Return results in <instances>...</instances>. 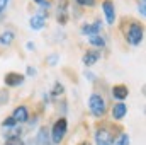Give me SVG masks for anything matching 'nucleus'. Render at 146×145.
<instances>
[{
	"instance_id": "23",
	"label": "nucleus",
	"mask_w": 146,
	"mask_h": 145,
	"mask_svg": "<svg viewBox=\"0 0 146 145\" xmlns=\"http://www.w3.org/2000/svg\"><path fill=\"white\" fill-rule=\"evenodd\" d=\"M58 60H60V56L58 55H51V56H48V63L53 67V65H56L58 63Z\"/></svg>"
},
{
	"instance_id": "24",
	"label": "nucleus",
	"mask_w": 146,
	"mask_h": 145,
	"mask_svg": "<svg viewBox=\"0 0 146 145\" xmlns=\"http://www.w3.org/2000/svg\"><path fill=\"white\" fill-rule=\"evenodd\" d=\"M145 7H146V2H145V0H141V2L138 3V10H139V14H141L143 17L146 15V10H145Z\"/></svg>"
},
{
	"instance_id": "14",
	"label": "nucleus",
	"mask_w": 146,
	"mask_h": 145,
	"mask_svg": "<svg viewBox=\"0 0 146 145\" xmlns=\"http://www.w3.org/2000/svg\"><path fill=\"white\" fill-rule=\"evenodd\" d=\"M37 145H51V137H49V130L48 128H41L36 137Z\"/></svg>"
},
{
	"instance_id": "3",
	"label": "nucleus",
	"mask_w": 146,
	"mask_h": 145,
	"mask_svg": "<svg viewBox=\"0 0 146 145\" xmlns=\"http://www.w3.org/2000/svg\"><path fill=\"white\" fill-rule=\"evenodd\" d=\"M66 132H68V123H66V119H65V118H60L58 121H54V125H53V130L49 132L51 142H53V144H56V145L61 144V140L65 138Z\"/></svg>"
},
{
	"instance_id": "17",
	"label": "nucleus",
	"mask_w": 146,
	"mask_h": 145,
	"mask_svg": "<svg viewBox=\"0 0 146 145\" xmlns=\"http://www.w3.org/2000/svg\"><path fill=\"white\" fill-rule=\"evenodd\" d=\"M88 43H90L92 46L99 48V50L106 46V39L100 36V34H92V36H88Z\"/></svg>"
},
{
	"instance_id": "25",
	"label": "nucleus",
	"mask_w": 146,
	"mask_h": 145,
	"mask_svg": "<svg viewBox=\"0 0 146 145\" xmlns=\"http://www.w3.org/2000/svg\"><path fill=\"white\" fill-rule=\"evenodd\" d=\"M34 2H36V3H39L42 9H49V7H51V3H49L48 0H34Z\"/></svg>"
},
{
	"instance_id": "29",
	"label": "nucleus",
	"mask_w": 146,
	"mask_h": 145,
	"mask_svg": "<svg viewBox=\"0 0 146 145\" xmlns=\"http://www.w3.org/2000/svg\"><path fill=\"white\" fill-rule=\"evenodd\" d=\"M27 75H36V68H33V67H27Z\"/></svg>"
},
{
	"instance_id": "19",
	"label": "nucleus",
	"mask_w": 146,
	"mask_h": 145,
	"mask_svg": "<svg viewBox=\"0 0 146 145\" xmlns=\"http://www.w3.org/2000/svg\"><path fill=\"white\" fill-rule=\"evenodd\" d=\"M7 101H9V91L7 89H0V106L7 104Z\"/></svg>"
},
{
	"instance_id": "15",
	"label": "nucleus",
	"mask_w": 146,
	"mask_h": 145,
	"mask_svg": "<svg viewBox=\"0 0 146 145\" xmlns=\"http://www.w3.org/2000/svg\"><path fill=\"white\" fill-rule=\"evenodd\" d=\"M21 135H22V128H19L17 125L15 126H12V128H9V132H5V140H17V138H21Z\"/></svg>"
},
{
	"instance_id": "28",
	"label": "nucleus",
	"mask_w": 146,
	"mask_h": 145,
	"mask_svg": "<svg viewBox=\"0 0 146 145\" xmlns=\"http://www.w3.org/2000/svg\"><path fill=\"white\" fill-rule=\"evenodd\" d=\"M26 48H27L29 51H34V50H36V46H34V43H31V41H29V43L26 44Z\"/></svg>"
},
{
	"instance_id": "27",
	"label": "nucleus",
	"mask_w": 146,
	"mask_h": 145,
	"mask_svg": "<svg viewBox=\"0 0 146 145\" xmlns=\"http://www.w3.org/2000/svg\"><path fill=\"white\" fill-rule=\"evenodd\" d=\"M7 3H9V0H0V14L3 12V9L7 7Z\"/></svg>"
},
{
	"instance_id": "8",
	"label": "nucleus",
	"mask_w": 146,
	"mask_h": 145,
	"mask_svg": "<svg viewBox=\"0 0 146 145\" xmlns=\"http://www.w3.org/2000/svg\"><path fill=\"white\" fill-rule=\"evenodd\" d=\"M99 60H100V51H99V50H88V51L82 56V62H83L85 67H92V65H95Z\"/></svg>"
},
{
	"instance_id": "20",
	"label": "nucleus",
	"mask_w": 146,
	"mask_h": 145,
	"mask_svg": "<svg viewBox=\"0 0 146 145\" xmlns=\"http://www.w3.org/2000/svg\"><path fill=\"white\" fill-rule=\"evenodd\" d=\"M2 125H3L5 128H12V126H15L17 123H15V119H14L12 116H9V118H7V119H5V121L2 123Z\"/></svg>"
},
{
	"instance_id": "11",
	"label": "nucleus",
	"mask_w": 146,
	"mask_h": 145,
	"mask_svg": "<svg viewBox=\"0 0 146 145\" xmlns=\"http://www.w3.org/2000/svg\"><path fill=\"white\" fill-rule=\"evenodd\" d=\"M100 29H102V22H100V21H94L92 24H85V26H82V33H83L85 36L99 34Z\"/></svg>"
},
{
	"instance_id": "9",
	"label": "nucleus",
	"mask_w": 146,
	"mask_h": 145,
	"mask_svg": "<svg viewBox=\"0 0 146 145\" xmlns=\"http://www.w3.org/2000/svg\"><path fill=\"white\" fill-rule=\"evenodd\" d=\"M127 96H129V89H127V85H124V84H117V85L112 87V97H114V99H117V101H124Z\"/></svg>"
},
{
	"instance_id": "5",
	"label": "nucleus",
	"mask_w": 146,
	"mask_h": 145,
	"mask_svg": "<svg viewBox=\"0 0 146 145\" xmlns=\"http://www.w3.org/2000/svg\"><path fill=\"white\" fill-rule=\"evenodd\" d=\"M56 19L61 26L68 22V0H60L58 9H56Z\"/></svg>"
},
{
	"instance_id": "30",
	"label": "nucleus",
	"mask_w": 146,
	"mask_h": 145,
	"mask_svg": "<svg viewBox=\"0 0 146 145\" xmlns=\"http://www.w3.org/2000/svg\"><path fill=\"white\" fill-rule=\"evenodd\" d=\"M78 145H90L88 142H82V144H78Z\"/></svg>"
},
{
	"instance_id": "1",
	"label": "nucleus",
	"mask_w": 146,
	"mask_h": 145,
	"mask_svg": "<svg viewBox=\"0 0 146 145\" xmlns=\"http://www.w3.org/2000/svg\"><path fill=\"white\" fill-rule=\"evenodd\" d=\"M145 38V28L139 22H129L127 31H126V41L131 46H139Z\"/></svg>"
},
{
	"instance_id": "4",
	"label": "nucleus",
	"mask_w": 146,
	"mask_h": 145,
	"mask_svg": "<svg viewBox=\"0 0 146 145\" xmlns=\"http://www.w3.org/2000/svg\"><path fill=\"white\" fill-rule=\"evenodd\" d=\"M95 142L97 145H114V133L107 126H99L95 132Z\"/></svg>"
},
{
	"instance_id": "22",
	"label": "nucleus",
	"mask_w": 146,
	"mask_h": 145,
	"mask_svg": "<svg viewBox=\"0 0 146 145\" xmlns=\"http://www.w3.org/2000/svg\"><path fill=\"white\" fill-rule=\"evenodd\" d=\"M117 145H129V135H121V138H119V142H117Z\"/></svg>"
},
{
	"instance_id": "21",
	"label": "nucleus",
	"mask_w": 146,
	"mask_h": 145,
	"mask_svg": "<svg viewBox=\"0 0 146 145\" xmlns=\"http://www.w3.org/2000/svg\"><path fill=\"white\" fill-rule=\"evenodd\" d=\"M76 3L82 5V7H92L95 3V0H76Z\"/></svg>"
},
{
	"instance_id": "2",
	"label": "nucleus",
	"mask_w": 146,
	"mask_h": 145,
	"mask_svg": "<svg viewBox=\"0 0 146 145\" xmlns=\"http://www.w3.org/2000/svg\"><path fill=\"white\" fill-rule=\"evenodd\" d=\"M88 109H90V113H92L95 118H102V116L106 114L107 104H106V101H104V97H102L100 94L94 92V94L90 96V99H88Z\"/></svg>"
},
{
	"instance_id": "12",
	"label": "nucleus",
	"mask_w": 146,
	"mask_h": 145,
	"mask_svg": "<svg viewBox=\"0 0 146 145\" xmlns=\"http://www.w3.org/2000/svg\"><path fill=\"white\" fill-rule=\"evenodd\" d=\"M126 113H127V106H126L122 101H119V103L114 104V108H112V116H114V119H122V118L126 116Z\"/></svg>"
},
{
	"instance_id": "10",
	"label": "nucleus",
	"mask_w": 146,
	"mask_h": 145,
	"mask_svg": "<svg viewBox=\"0 0 146 145\" xmlns=\"http://www.w3.org/2000/svg\"><path fill=\"white\" fill-rule=\"evenodd\" d=\"M12 118L15 119V123H26L29 119V111L26 106H17L12 113Z\"/></svg>"
},
{
	"instance_id": "18",
	"label": "nucleus",
	"mask_w": 146,
	"mask_h": 145,
	"mask_svg": "<svg viewBox=\"0 0 146 145\" xmlns=\"http://www.w3.org/2000/svg\"><path fill=\"white\" fill-rule=\"evenodd\" d=\"M65 92V87H63V84H60V82H56L54 85H53V91H51V96H61Z\"/></svg>"
},
{
	"instance_id": "7",
	"label": "nucleus",
	"mask_w": 146,
	"mask_h": 145,
	"mask_svg": "<svg viewBox=\"0 0 146 145\" xmlns=\"http://www.w3.org/2000/svg\"><path fill=\"white\" fill-rule=\"evenodd\" d=\"M102 10H104V15L107 19V24H114L115 22V7L112 3V0H104L102 2Z\"/></svg>"
},
{
	"instance_id": "6",
	"label": "nucleus",
	"mask_w": 146,
	"mask_h": 145,
	"mask_svg": "<svg viewBox=\"0 0 146 145\" xmlns=\"http://www.w3.org/2000/svg\"><path fill=\"white\" fill-rule=\"evenodd\" d=\"M24 75L22 73H17V72H9L5 77H3V82L7 87H17V85H22L24 82Z\"/></svg>"
},
{
	"instance_id": "16",
	"label": "nucleus",
	"mask_w": 146,
	"mask_h": 145,
	"mask_svg": "<svg viewBox=\"0 0 146 145\" xmlns=\"http://www.w3.org/2000/svg\"><path fill=\"white\" fill-rule=\"evenodd\" d=\"M14 39H15V33L14 31H3L0 34V44L2 46H9V44L14 43Z\"/></svg>"
},
{
	"instance_id": "13",
	"label": "nucleus",
	"mask_w": 146,
	"mask_h": 145,
	"mask_svg": "<svg viewBox=\"0 0 146 145\" xmlns=\"http://www.w3.org/2000/svg\"><path fill=\"white\" fill-rule=\"evenodd\" d=\"M29 26H31V29H42L44 26H46V17L44 15H41V14H37V15H33L31 19H29Z\"/></svg>"
},
{
	"instance_id": "26",
	"label": "nucleus",
	"mask_w": 146,
	"mask_h": 145,
	"mask_svg": "<svg viewBox=\"0 0 146 145\" xmlns=\"http://www.w3.org/2000/svg\"><path fill=\"white\" fill-rule=\"evenodd\" d=\"M7 145H24L21 142V138H17V140H7Z\"/></svg>"
}]
</instances>
